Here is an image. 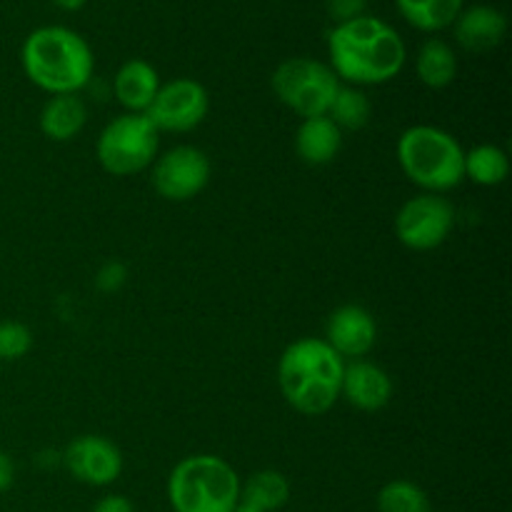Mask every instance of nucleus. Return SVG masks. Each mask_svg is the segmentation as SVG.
Masks as SVG:
<instances>
[{"label":"nucleus","mask_w":512,"mask_h":512,"mask_svg":"<svg viewBox=\"0 0 512 512\" xmlns=\"http://www.w3.org/2000/svg\"><path fill=\"white\" fill-rule=\"evenodd\" d=\"M345 360L323 338H300L278 360L285 403L300 415H325L340 400Z\"/></svg>","instance_id":"f03ea898"},{"label":"nucleus","mask_w":512,"mask_h":512,"mask_svg":"<svg viewBox=\"0 0 512 512\" xmlns=\"http://www.w3.org/2000/svg\"><path fill=\"white\" fill-rule=\"evenodd\" d=\"M15 483V465L13 458L0 448V493H8Z\"/></svg>","instance_id":"cd10ccee"},{"label":"nucleus","mask_w":512,"mask_h":512,"mask_svg":"<svg viewBox=\"0 0 512 512\" xmlns=\"http://www.w3.org/2000/svg\"><path fill=\"white\" fill-rule=\"evenodd\" d=\"M53 3L58 5V8L70 10V13H73V10H80V8H83V5L88 3V0H53Z\"/></svg>","instance_id":"c85d7f7f"},{"label":"nucleus","mask_w":512,"mask_h":512,"mask_svg":"<svg viewBox=\"0 0 512 512\" xmlns=\"http://www.w3.org/2000/svg\"><path fill=\"white\" fill-rule=\"evenodd\" d=\"M370 113H373V105H370L368 95L355 85L340 83L338 93L328 108V118L340 130H360L370 123Z\"/></svg>","instance_id":"4be33fe9"},{"label":"nucleus","mask_w":512,"mask_h":512,"mask_svg":"<svg viewBox=\"0 0 512 512\" xmlns=\"http://www.w3.org/2000/svg\"><path fill=\"white\" fill-rule=\"evenodd\" d=\"M85 120H88V108L78 93L50 95V100L40 110V130L45 138L55 143L73 140L85 128Z\"/></svg>","instance_id":"f3484780"},{"label":"nucleus","mask_w":512,"mask_h":512,"mask_svg":"<svg viewBox=\"0 0 512 512\" xmlns=\"http://www.w3.org/2000/svg\"><path fill=\"white\" fill-rule=\"evenodd\" d=\"M415 73H418L420 83L428 85V88H448L458 75L455 50L440 38L425 40L423 48L418 50V58H415Z\"/></svg>","instance_id":"a211bd4d"},{"label":"nucleus","mask_w":512,"mask_h":512,"mask_svg":"<svg viewBox=\"0 0 512 512\" xmlns=\"http://www.w3.org/2000/svg\"><path fill=\"white\" fill-rule=\"evenodd\" d=\"M160 88L158 70L148 63V60H125L118 68L113 78V90L118 103L123 105L128 113H145L153 103L155 93Z\"/></svg>","instance_id":"2eb2a0df"},{"label":"nucleus","mask_w":512,"mask_h":512,"mask_svg":"<svg viewBox=\"0 0 512 512\" xmlns=\"http://www.w3.org/2000/svg\"><path fill=\"white\" fill-rule=\"evenodd\" d=\"M375 338H378V325L363 305H340L325 323L323 340L343 360H363L373 350Z\"/></svg>","instance_id":"f8f14e48"},{"label":"nucleus","mask_w":512,"mask_h":512,"mask_svg":"<svg viewBox=\"0 0 512 512\" xmlns=\"http://www.w3.org/2000/svg\"><path fill=\"white\" fill-rule=\"evenodd\" d=\"M125 280H128V268H125L123 263H118V260L105 263L103 268L98 270V275H95V285H98V290H103V293H115V290L123 288Z\"/></svg>","instance_id":"393cba45"},{"label":"nucleus","mask_w":512,"mask_h":512,"mask_svg":"<svg viewBox=\"0 0 512 512\" xmlns=\"http://www.w3.org/2000/svg\"><path fill=\"white\" fill-rule=\"evenodd\" d=\"M150 168H153L150 180H153L155 193L170 203L193 200L208 188L210 173H213L210 158L195 145H175L165 150L160 158L153 160Z\"/></svg>","instance_id":"1a4fd4ad"},{"label":"nucleus","mask_w":512,"mask_h":512,"mask_svg":"<svg viewBox=\"0 0 512 512\" xmlns=\"http://www.w3.org/2000/svg\"><path fill=\"white\" fill-rule=\"evenodd\" d=\"M168 500L175 512H233L240 478L218 455H190L170 470Z\"/></svg>","instance_id":"39448f33"},{"label":"nucleus","mask_w":512,"mask_h":512,"mask_svg":"<svg viewBox=\"0 0 512 512\" xmlns=\"http://www.w3.org/2000/svg\"><path fill=\"white\" fill-rule=\"evenodd\" d=\"M400 15L423 33L450 28L463 10L465 0H395Z\"/></svg>","instance_id":"6ab92c4d"},{"label":"nucleus","mask_w":512,"mask_h":512,"mask_svg":"<svg viewBox=\"0 0 512 512\" xmlns=\"http://www.w3.org/2000/svg\"><path fill=\"white\" fill-rule=\"evenodd\" d=\"M455 40L468 53H490L503 43L508 33V20L493 5H473L460 10L453 23Z\"/></svg>","instance_id":"4468645a"},{"label":"nucleus","mask_w":512,"mask_h":512,"mask_svg":"<svg viewBox=\"0 0 512 512\" xmlns=\"http://www.w3.org/2000/svg\"><path fill=\"white\" fill-rule=\"evenodd\" d=\"M340 148H343V130L328 115L305 118L295 133V153L303 163L313 165V168L333 163Z\"/></svg>","instance_id":"dca6fc26"},{"label":"nucleus","mask_w":512,"mask_h":512,"mask_svg":"<svg viewBox=\"0 0 512 512\" xmlns=\"http://www.w3.org/2000/svg\"><path fill=\"white\" fill-rule=\"evenodd\" d=\"M340 398L348 400L353 408L363 413H378L393 398V380L380 365L370 360H353L343 370Z\"/></svg>","instance_id":"ddd939ff"},{"label":"nucleus","mask_w":512,"mask_h":512,"mask_svg":"<svg viewBox=\"0 0 512 512\" xmlns=\"http://www.w3.org/2000/svg\"><path fill=\"white\" fill-rule=\"evenodd\" d=\"M398 163L425 193H448L465 180V150L435 125H413L398 138Z\"/></svg>","instance_id":"20e7f679"},{"label":"nucleus","mask_w":512,"mask_h":512,"mask_svg":"<svg viewBox=\"0 0 512 512\" xmlns=\"http://www.w3.org/2000/svg\"><path fill=\"white\" fill-rule=\"evenodd\" d=\"M510 175V158L503 148L493 143L475 145L465 153V178L483 188H495Z\"/></svg>","instance_id":"412c9836"},{"label":"nucleus","mask_w":512,"mask_h":512,"mask_svg":"<svg viewBox=\"0 0 512 512\" xmlns=\"http://www.w3.org/2000/svg\"><path fill=\"white\" fill-rule=\"evenodd\" d=\"M33 350V330L20 320H3L0 323V360L13 363L25 358Z\"/></svg>","instance_id":"b1692460"},{"label":"nucleus","mask_w":512,"mask_h":512,"mask_svg":"<svg viewBox=\"0 0 512 512\" xmlns=\"http://www.w3.org/2000/svg\"><path fill=\"white\" fill-rule=\"evenodd\" d=\"M240 500L263 512H278L290 500V483L278 470H258L240 483Z\"/></svg>","instance_id":"aec40b11"},{"label":"nucleus","mask_w":512,"mask_h":512,"mask_svg":"<svg viewBox=\"0 0 512 512\" xmlns=\"http://www.w3.org/2000/svg\"><path fill=\"white\" fill-rule=\"evenodd\" d=\"M233 512H263V510L255 508V505H250V503H243V500H240V503L235 505Z\"/></svg>","instance_id":"c756f323"},{"label":"nucleus","mask_w":512,"mask_h":512,"mask_svg":"<svg viewBox=\"0 0 512 512\" xmlns=\"http://www.w3.org/2000/svg\"><path fill=\"white\" fill-rule=\"evenodd\" d=\"M23 70L33 85L50 95L78 93L93 78L95 58L85 38L63 25H45L25 38Z\"/></svg>","instance_id":"7ed1b4c3"},{"label":"nucleus","mask_w":512,"mask_h":512,"mask_svg":"<svg viewBox=\"0 0 512 512\" xmlns=\"http://www.w3.org/2000/svg\"><path fill=\"white\" fill-rule=\"evenodd\" d=\"M330 68L345 85H380L405 68V43L398 30L375 15L338 23L328 33Z\"/></svg>","instance_id":"f257e3e1"},{"label":"nucleus","mask_w":512,"mask_h":512,"mask_svg":"<svg viewBox=\"0 0 512 512\" xmlns=\"http://www.w3.org/2000/svg\"><path fill=\"white\" fill-rule=\"evenodd\" d=\"M60 460L78 483L93 485V488L113 485L123 473V453L113 440L103 435H80L73 443L65 445Z\"/></svg>","instance_id":"9b49d317"},{"label":"nucleus","mask_w":512,"mask_h":512,"mask_svg":"<svg viewBox=\"0 0 512 512\" xmlns=\"http://www.w3.org/2000/svg\"><path fill=\"white\" fill-rule=\"evenodd\" d=\"M270 85L280 103L305 120L328 115L340 80L328 63L313 58H290L275 68Z\"/></svg>","instance_id":"0eeeda50"},{"label":"nucleus","mask_w":512,"mask_h":512,"mask_svg":"<svg viewBox=\"0 0 512 512\" xmlns=\"http://www.w3.org/2000/svg\"><path fill=\"white\" fill-rule=\"evenodd\" d=\"M210 110L208 90L193 78H175L160 85L145 118L158 133H188L198 128Z\"/></svg>","instance_id":"9d476101"},{"label":"nucleus","mask_w":512,"mask_h":512,"mask_svg":"<svg viewBox=\"0 0 512 512\" xmlns=\"http://www.w3.org/2000/svg\"><path fill=\"white\" fill-rule=\"evenodd\" d=\"M455 228V208L438 193H420L405 200L395 215V235L415 253L440 248Z\"/></svg>","instance_id":"6e6552de"},{"label":"nucleus","mask_w":512,"mask_h":512,"mask_svg":"<svg viewBox=\"0 0 512 512\" xmlns=\"http://www.w3.org/2000/svg\"><path fill=\"white\" fill-rule=\"evenodd\" d=\"M375 505H378V512H433L428 493L418 483L405 478L385 483Z\"/></svg>","instance_id":"5701e85b"},{"label":"nucleus","mask_w":512,"mask_h":512,"mask_svg":"<svg viewBox=\"0 0 512 512\" xmlns=\"http://www.w3.org/2000/svg\"><path fill=\"white\" fill-rule=\"evenodd\" d=\"M368 0H328V15L335 23H348V20L365 15Z\"/></svg>","instance_id":"a878e982"},{"label":"nucleus","mask_w":512,"mask_h":512,"mask_svg":"<svg viewBox=\"0 0 512 512\" xmlns=\"http://www.w3.org/2000/svg\"><path fill=\"white\" fill-rule=\"evenodd\" d=\"M158 135L143 113H123L100 130L95 155L105 173L128 178L148 170L158 158Z\"/></svg>","instance_id":"423d86ee"},{"label":"nucleus","mask_w":512,"mask_h":512,"mask_svg":"<svg viewBox=\"0 0 512 512\" xmlns=\"http://www.w3.org/2000/svg\"><path fill=\"white\" fill-rule=\"evenodd\" d=\"M90 512H135V508L125 495H105L93 505Z\"/></svg>","instance_id":"bb28decb"}]
</instances>
